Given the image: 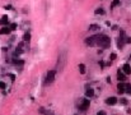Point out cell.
Returning a JSON list of instances; mask_svg holds the SVG:
<instances>
[{"label":"cell","mask_w":131,"mask_h":115,"mask_svg":"<svg viewBox=\"0 0 131 115\" xmlns=\"http://www.w3.org/2000/svg\"><path fill=\"white\" fill-rule=\"evenodd\" d=\"M95 46H98L101 49H108L111 46V38L107 35H97Z\"/></svg>","instance_id":"cell-1"},{"label":"cell","mask_w":131,"mask_h":115,"mask_svg":"<svg viewBox=\"0 0 131 115\" xmlns=\"http://www.w3.org/2000/svg\"><path fill=\"white\" fill-rule=\"evenodd\" d=\"M90 105V101L88 98H79V102H78V109H79L80 111H87V109L89 107Z\"/></svg>","instance_id":"cell-2"},{"label":"cell","mask_w":131,"mask_h":115,"mask_svg":"<svg viewBox=\"0 0 131 115\" xmlns=\"http://www.w3.org/2000/svg\"><path fill=\"white\" fill-rule=\"evenodd\" d=\"M56 73H57V70H55V69L48 70L47 74H46V81H45V85H51V83L54 82V81H55V77H56Z\"/></svg>","instance_id":"cell-3"},{"label":"cell","mask_w":131,"mask_h":115,"mask_svg":"<svg viewBox=\"0 0 131 115\" xmlns=\"http://www.w3.org/2000/svg\"><path fill=\"white\" fill-rule=\"evenodd\" d=\"M125 32L123 31H121L120 32V36H118V38H117V47L120 49V50H122L123 49V46H125Z\"/></svg>","instance_id":"cell-4"},{"label":"cell","mask_w":131,"mask_h":115,"mask_svg":"<svg viewBox=\"0 0 131 115\" xmlns=\"http://www.w3.org/2000/svg\"><path fill=\"white\" fill-rule=\"evenodd\" d=\"M95 38H97V35L87 37V38H85V43L88 46H95Z\"/></svg>","instance_id":"cell-5"},{"label":"cell","mask_w":131,"mask_h":115,"mask_svg":"<svg viewBox=\"0 0 131 115\" xmlns=\"http://www.w3.org/2000/svg\"><path fill=\"white\" fill-rule=\"evenodd\" d=\"M117 79H118V82H123V81L126 79V74H125L121 69L117 70Z\"/></svg>","instance_id":"cell-6"},{"label":"cell","mask_w":131,"mask_h":115,"mask_svg":"<svg viewBox=\"0 0 131 115\" xmlns=\"http://www.w3.org/2000/svg\"><path fill=\"white\" fill-rule=\"evenodd\" d=\"M121 70H122V72L125 73V74H131V67H130V64H123L122 65V69H121Z\"/></svg>","instance_id":"cell-7"},{"label":"cell","mask_w":131,"mask_h":115,"mask_svg":"<svg viewBox=\"0 0 131 115\" xmlns=\"http://www.w3.org/2000/svg\"><path fill=\"white\" fill-rule=\"evenodd\" d=\"M117 92L118 94H125V83L123 82H118V86H117Z\"/></svg>","instance_id":"cell-8"},{"label":"cell","mask_w":131,"mask_h":115,"mask_svg":"<svg viewBox=\"0 0 131 115\" xmlns=\"http://www.w3.org/2000/svg\"><path fill=\"white\" fill-rule=\"evenodd\" d=\"M117 101L118 100H117L116 97H108L107 100H106V104H107V105H111V106H112V105H116Z\"/></svg>","instance_id":"cell-9"},{"label":"cell","mask_w":131,"mask_h":115,"mask_svg":"<svg viewBox=\"0 0 131 115\" xmlns=\"http://www.w3.org/2000/svg\"><path fill=\"white\" fill-rule=\"evenodd\" d=\"M10 33V28L8 26H4L3 28H0V35H9Z\"/></svg>","instance_id":"cell-10"},{"label":"cell","mask_w":131,"mask_h":115,"mask_svg":"<svg viewBox=\"0 0 131 115\" xmlns=\"http://www.w3.org/2000/svg\"><path fill=\"white\" fill-rule=\"evenodd\" d=\"M13 64H14V65H17V67L19 65V69H22V67H23L24 61L22 60V59H14V60H13Z\"/></svg>","instance_id":"cell-11"},{"label":"cell","mask_w":131,"mask_h":115,"mask_svg":"<svg viewBox=\"0 0 131 115\" xmlns=\"http://www.w3.org/2000/svg\"><path fill=\"white\" fill-rule=\"evenodd\" d=\"M38 111H40L41 114H43V115H54V113H52L51 110H46L45 107H40Z\"/></svg>","instance_id":"cell-12"},{"label":"cell","mask_w":131,"mask_h":115,"mask_svg":"<svg viewBox=\"0 0 131 115\" xmlns=\"http://www.w3.org/2000/svg\"><path fill=\"white\" fill-rule=\"evenodd\" d=\"M0 24H3V26H8V24H9V17H8V15H4V17L0 19Z\"/></svg>","instance_id":"cell-13"},{"label":"cell","mask_w":131,"mask_h":115,"mask_svg":"<svg viewBox=\"0 0 131 115\" xmlns=\"http://www.w3.org/2000/svg\"><path fill=\"white\" fill-rule=\"evenodd\" d=\"M85 96L87 97H93V96H94V89L93 88H87V91H85Z\"/></svg>","instance_id":"cell-14"},{"label":"cell","mask_w":131,"mask_h":115,"mask_svg":"<svg viewBox=\"0 0 131 115\" xmlns=\"http://www.w3.org/2000/svg\"><path fill=\"white\" fill-rule=\"evenodd\" d=\"M125 92L127 95H131V85L130 83H125Z\"/></svg>","instance_id":"cell-15"},{"label":"cell","mask_w":131,"mask_h":115,"mask_svg":"<svg viewBox=\"0 0 131 115\" xmlns=\"http://www.w3.org/2000/svg\"><path fill=\"white\" fill-rule=\"evenodd\" d=\"M23 41H24V42H29V41H31V33H29V32L24 33V36H23Z\"/></svg>","instance_id":"cell-16"},{"label":"cell","mask_w":131,"mask_h":115,"mask_svg":"<svg viewBox=\"0 0 131 115\" xmlns=\"http://www.w3.org/2000/svg\"><path fill=\"white\" fill-rule=\"evenodd\" d=\"M79 72L80 74H85V65L84 64H79Z\"/></svg>","instance_id":"cell-17"},{"label":"cell","mask_w":131,"mask_h":115,"mask_svg":"<svg viewBox=\"0 0 131 115\" xmlns=\"http://www.w3.org/2000/svg\"><path fill=\"white\" fill-rule=\"evenodd\" d=\"M98 28H99L98 24H90V26H89V30H90V31H97Z\"/></svg>","instance_id":"cell-18"},{"label":"cell","mask_w":131,"mask_h":115,"mask_svg":"<svg viewBox=\"0 0 131 115\" xmlns=\"http://www.w3.org/2000/svg\"><path fill=\"white\" fill-rule=\"evenodd\" d=\"M117 5H120V0H113L111 4V8H115V7H117Z\"/></svg>","instance_id":"cell-19"},{"label":"cell","mask_w":131,"mask_h":115,"mask_svg":"<svg viewBox=\"0 0 131 115\" xmlns=\"http://www.w3.org/2000/svg\"><path fill=\"white\" fill-rule=\"evenodd\" d=\"M8 27L10 28V31H14L17 30V23H12V24H8Z\"/></svg>","instance_id":"cell-20"},{"label":"cell","mask_w":131,"mask_h":115,"mask_svg":"<svg viewBox=\"0 0 131 115\" xmlns=\"http://www.w3.org/2000/svg\"><path fill=\"white\" fill-rule=\"evenodd\" d=\"M95 14H104V10L102 8H98V9H95V12H94Z\"/></svg>","instance_id":"cell-21"},{"label":"cell","mask_w":131,"mask_h":115,"mask_svg":"<svg viewBox=\"0 0 131 115\" xmlns=\"http://www.w3.org/2000/svg\"><path fill=\"white\" fill-rule=\"evenodd\" d=\"M116 58H117V55L115 54V52H112L111 56H110V60H111V61H113V60H116Z\"/></svg>","instance_id":"cell-22"},{"label":"cell","mask_w":131,"mask_h":115,"mask_svg":"<svg viewBox=\"0 0 131 115\" xmlns=\"http://www.w3.org/2000/svg\"><path fill=\"white\" fill-rule=\"evenodd\" d=\"M120 104H122V105H127V100H126V98H120Z\"/></svg>","instance_id":"cell-23"},{"label":"cell","mask_w":131,"mask_h":115,"mask_svg":"<svg viewBox=\"0 0 131 115\" xmlns=\"http://www.w3.org/2000/svg\"><path fill=\"white\" fill-rule=\"evenodd\" d=\"M125 43H131V37H125Z\"/></svg>","instance_id":"cell-24"},{"label":"cell","mask_w":131,"mask_h":115,"mask_svg":"<svg viewBox=\"0 0 131 115\" xmlns=\"http://www.w3.org/2000/svg\"><path fill=\"white\" fill-rule=\"evenodd\" d=\"M5 87H7V85H5L4 82H0V88H1V89H4Z\"/></svg>","instance_id":"cell-25"},{"label":"cell","mask_w":131,"mask_h":115,"mask_svg":"<svg viewBox=\"0 0 131 115\" xmlns=\"http://www.w3.org/2000/svg\"><path fill=\"white\" fill-rule=\"evenodd\" d=\"M5 9H7V10H10V9H13V7L9 4V5H5Z\"/></svg>","instance_id":"cell-26"},{"label":"cell","mask_w":131,"mask_h":115,"mask_svg":"<svg viewBox=\"0 0 131 115\" xmlns=\"http://www.w3.org/2000/svg\"><path fill=\"white\" fill-rule=\"evenodd\" d=\"M97 115H107V114H106V111L102 110V111H98V114H97Z\"/></svg>","instance_id":"cell-27"},{"label":"cell","mask_w":131,"mask_h":115,"mask_svg":"<svg viewBox=\"0 0 131 115\" xmlns=\"http://www.w3.org/2000/svg\"><path fill=\"white\" fill-rule=\"evenodd\" d=\"M9 77L12 78V81H14V79H15V76H14V74H9Z\"/></svg>","instance_id":"cell-28"},{"label":"cell","mask_w":131,"mask_h":115,"mask_svg":"<svg viewBox=\"0 0 131 115\" xmlns=\"http://www.w3.org/2000/svg\"><path fill=\"white\" fill-rule=\"evenodd\" d=\"M129 59H131V55H130V56H129Z\"/></svg>","instance_id":"cell-29"}]
</instances>
